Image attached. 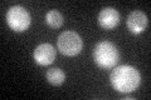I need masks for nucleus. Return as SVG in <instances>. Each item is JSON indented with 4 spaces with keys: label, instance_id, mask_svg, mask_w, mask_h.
Wrapping results in <instances>:
<instances>
[{
    "label": "nucleus",
    "instance_id": "obj_3",
    "mask_svg": "<svg viewBox=\"0 0 151 100\" xmlns=\"http://www.w3.org/2000/svg\"><path fill=\"white\" fill-rule=\"evenodd\" d=\"M57 46L58 50L65 56H74L81 53L82 46H83V41L76 31L72 30H67L62 33L58 36L57 40Z\"/></svg>",
    "mask_w": 151,
    "mask_h": 100
},
{
    "label": "nucleus",
    "instance_id": "obj_7",
    "mask_svg": "<svg viewBox=\"0 0 151 100\" xmlns=\"http://www.w3.org/2000/svg\"><path fill=\"white\" fill-rule=\"evenodd\" d=\"M120 23V14L113 8H103L98 14V24L106 30L116 28Z\"/></svg>",
    "mask_w": 151,
    "mask_h": 100
},
{
    "label": "nucleus",
    "instance_id": "obj_2",
    "mask_svg": "<svg viewBox=\"0 0 151 100\" xmlns=\"http://www.w3.org/2000/svg\"><path fill=\"white\" fill-rule=\"evenodd\" d=\"M120 53L111 41H101L93 49V60L102 69H112L119 63Z\"/></svg>",
    "mask_w": 151,
    "mask_h": 100
},
{
    "label": "nucleus",
    "instance_id": "obj_9",
    "mask_svg": "<svg viewBox=\"0 0 151 100\" xmlns=\"http://www.w3.org/2000/svg\"><path fill=\"white\" fill-rule=\"evenodd\" d=\"M63 15L62 13L58 10H49L45 14V23L47 25L53 28V29H58L63 25Z\"/></svg>",
    "mask_w": 151,
    "mask_h": 100
},
{
    "label": "nucleus",
    "instance_id": "obj_6",
    "mask_svg": "<svg viewBox=\"0 0 151 100\" xmlns=\"http://www.w3.org/2000/svg\"><path fill=\"white\" fill-rule=\"evenodd\" d=\"M35 63L39 65H49L55 59V49L52 44H40L35 48L33 53Z\"/></svg>",
    "mask_w": 151,
    "mask_h": 100
},
{
    "label": "nucleus",
    "instance_id": "obj_8",
    "mask_svg": "<svg viewBox=\"0 0 151 100\" xmlns=\"http://www.w3.org/2000/svg\"><path fill=\"white\" fill-rule=\"evenodd\" d=\"M45 78L48 83L52 85H62L65 80V74L62 69L59 68H52L47 71Z\"/></svg>",
    "mask_w": 151,
    "mask_h": 100
},
{
    "label": "nucleus",
    "instance_id": "obj_4",
    "mask_svg": "<svg viewBox=\"0 0 151 100\" xmlns=\"http://www.w3.org/2000/svg\"><path fill=\"white\" fill-rule=\"evenodd\" d=\"M6 23L10 26V29H13L17 33L25 31L30 26V14L28 13L25 8H23L20 5L12 6L6 11Z\"/></svg>",
    "mask_w": 151,
    "mask_h": 100
},
{
    "label": "nucleus",
    "instance_id": "obj_1",
    "mask_svg": "<svg viewBox=\"0 0 151 100\" xmlns=\"http://www.w3.org/2000/svg\"><path fill=\"white\" fill-rule=\"evenodd\" d=\"M141 75L131 65H120L111 73V84L119 93H132L140 87Z\"/></svg>",
    "mask_w": 151,
    "mask_h": 100
},
{
    "label": "nucleus",
    "instance_id": "obj_5",
    "mask_svg": "<svg viewBox=\"0 0 151 100\" xmlns=\"http://www.w3.org/2000/svg\"><path fill=\"white\" fill-rule=\"evenodd\" d=\"M149 25V19L146 16V14L135 10L132 11L129 16H127V28L132 34H141L142 31L146 30V28Z\"/></svg>",
    "mask_w": 151,
    "mask_h": 100
}]
</instances>
